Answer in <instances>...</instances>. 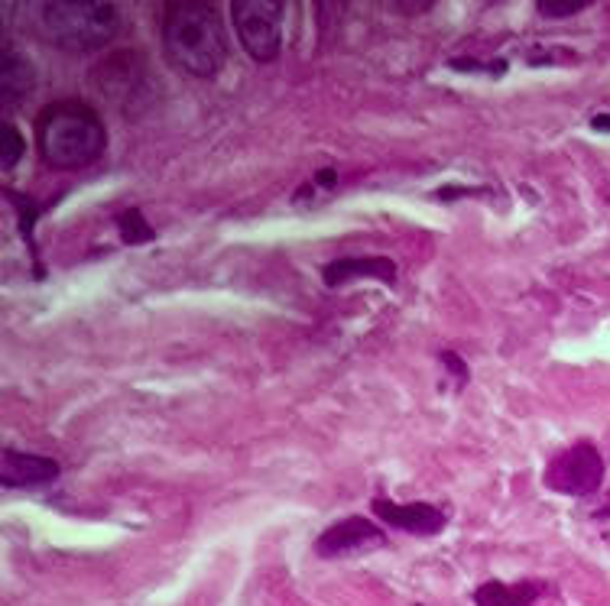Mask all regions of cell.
Wrapping results in <instances>:
<instances>
[{"mask_svg": "<svg viewBox=\"0 0 610 606\" xmlns=\"http://www.w3.org/2000/svg\"><path fill=\"white\" fill-rule=\"evenodd\" d=\"M163 49L169 62L192 78H215L231 56L221 13L202 0H182L163 10Z\"/></svg>", "mask_w": 610, "mask_h": 606, "instance_id": "6da1fadb", "label": "cell"}, {"mask_svg": "<svg viewBox=\"0 0 610 606\" xmlns=\"http://www.w3.org/2000/svg\"><path fill=\"white\" fill-rule=\"evenodd\" d=\"M104 124L101 114L88 101L65 98L49 104L36 117V146L39 156L52 169H85L104 153Z\"/></svg>", "mask_w": 610, "mask_h": 606, "instance_id": "7a4b0ae2", "label": "cell"}, {"mask_svg": "<svg viewBox=\"0 0 610 606\" xmlns=\"http://www.w3.org/2000/svg\"><path fill=\"white\" fill-rule=\"evenodd\" d=\"M43 30L52 46L82 56L108 46L121 30V17L104 0H56L43 7Z\"/></svg>", "mask_w": 610, "mask_h": 606, "instance_id": "3957f363", "label": "cell"}, {"mask_svg": "<svg viewBox=\"0 0 610 606\" xmlns=\"http://www.w3.org/2000/svg\"><path fill=\"white\" fill-rule=\"evenodd\" d=\"M95 85L121 114L134 117L137 111H147L153 104L156 75L143 59V52L124 49L104 59L95 69Z\"/></svg>", "mask_w": 610, "mask_h": 606, "instance_id": "277c9868", "label": "cell"}, {"mask_svg": "<svg viewBox=\"0 0 610 606\" xmlns=\"http://www.w3.org/2000/svg\"><path fill=\"white\" fill-rule=\"evenodd\" d=\"M283 4L276 0H237L231 23L244 52L254 62H273L283 49Z\"/></svg>", "mask_w": 610, "mask_h": 606, "instance_id": "5b68a950", "label": "cell"}, {"mask_svg": "<svg viewBox=\"0 0 610 606\" xmlns=\"http://www.w3.org/2000/svg\"><path fill=\"white\" fill-rule=\"evenodd\" d=\"M604 480V461L594 451V444H575L565 454H559L549 467L546 483L565 496H591L598 493Z\"/></svg>", "mask_w": 610, "mask_h": 606, "instance_id": "8992f818", "label": "cell"}, {"mask_svg": "<svg viewBox=\"0 0 610 606\" xmlns=\"http://www.w3.org/2000/svg\"><path fill=\"white\" fill-rule=\"evenodd\" d=\"M387 545V532L374 525L370 519L361 516H351V519H341L335 525L318 535L315 551L318 558H351V555H364V551H377Z\"/></svg>", "mask_w": 610, "mask_h": 606, "instance_id": "52a82bcc", "label": "cell"}, {"mask_svg": "<svg viewBox=\"0 0 610 606\" xmlns=\"http://www.w3.org/2000/svg\"><path fill=\"white\" fill-rule=\"evenodd\" d=\"M36 88V69L33 62L26 59V52L4 39L0 43V107L13 111L17 104H23Z\"/></svg>", "mask_w": 610, "mask_h": 606, "instance_id": "ba28073f", "label": "cell"}, {"mask_svg": "<svg viewBox=\"0 0 610 606\" xmlns=\"http://www.w3.org/2000/svg\"><path fill=\"white\" fill-rule=\"evenodd\" d=\"M59 477V464L52 457H39V454H26V451H13L4 448V464H0V483L7 490H30V487H46Z\"/></svg>", "mask_w": 610, "mask_h": 606, "instance_id": "9c48e42d", "label": "cell"}, {"mask_svg": "<svg viewBox=\"0 0 610 606\" xmlns=\"http://www.w3.org/2000/svg\"><path fill=\"white\" fill-rule=\"evenodd\" d=\"M374 513L393 525V529L413 532V535H435L445 529V513L429 503H390V500H374Z\"/></svg>", "mask_w": 610, "mask_h": 606, "instance_id": "30bf717a", "label": "cell"}, {"mask_svg": "<svg viewBox=\"0 0 610 606\" xmlns=\"http://www.w3.org/2000/svg\"><path fill=\"white\" fill-rule=\"evenodd\" d=\"M383 279V282H393L396 279V266L393 260L387 257H344V260H335L325 266L322 279L328 286H344L348 279Z\"/></svg>", "mask_w": 610, "mask_h": 606, "instance_id": "8fae6325", "label": "cell"}, {"mask_svg": "<svg viewBox=\"0 0 610 606\" xmlns=\"http://www.w3.org/2000/svg\"><path fill=\"white\" fill-rule=\"evenodd\" d=\"M539 597L536 584H503V581H487L477 587V606H529Z\"/></svg>", "mask_w": 610, "mask_h": 606, "instance_id": "7c38bea8", "label": "cell"}, {"mask_svg": "<svg viewBox=\"0 0 610 606\" xmlns=\"http://www.w3.org/2000/svg\"><path fill=\"white\" fill-rule=\"evenodd\" d=\"M23 153H26V143L20 137V130L13 127L10 120H4V124H0V166H4V172L17 166Z\"/></svg>", "mask_w": 610, "mask_h": 606, "instance_id": "4fadbf2b", "label": "cell"}, {"mask_svg": "<svg viewBox=\"0 0 610 606\" xmlns=\"http://www.w3.org/2000/svg\"><path fill=\"white\" fill-rule=\"evenodd\" d=\"M117 227H121V234H124L127 244H147V240H153L150 224L143 221V214L137 208L124 211L121 218H117Z\"/></svg>", "mask_w": 610, "mask_h": 606, "instance_id": "5bb4252c", "label": "cell"}, {"mask_svg": "<svg viewBox=\"0 0 610 606\" xmlns=\"http://www.w3.org/2000/svg\"><path fill=\"white\" fill-rule=\"evenodd\" d=\"M585 7V0H542L539 13H546V17H575Z\"/></svg>", "mask_w": 610, "mask_h": 606, "instance_id": "9a60e30c", "label": "cell"}, {"mask_svg": "<svg viewBox=\"0 0 610 606\" xmlns=\"http://www.w3.org/2000/svg\"><path fill=\"white\" fill-rule=\"evenodd\" d=\"M315 182L322 185V188H331V185L338 182V175H335V169H322V172H318V179H315Z\"/></svg>", "mask_w": 610, "mask_h": 606, "instance_id": "2e32d148", "label": "cell"}, {"mask_svg": "<svg viewBox=\"0 0 610 606\" xmlns=\"http://www.w3.org/2000/svg\"><path fill=\"white\" fill-rule=\"evenodd\" d=\"M591 127L598 130V133H610V114H598L591 120Z\"/></svg>", "mask_w": 610, "mask_h": 606, "instance_id": "e0dca14e", "label": "cell"}]
</instances>
